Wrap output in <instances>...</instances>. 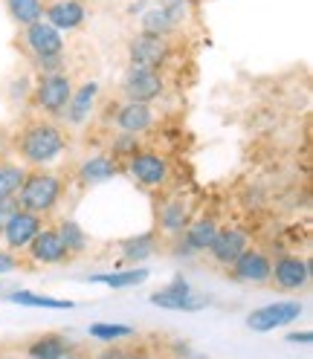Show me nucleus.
<instances>
[{"instance_id":"nucleus-15","label":"nucleus","mask_w":313,"mask_h":359,"mask_svg":"<svg viewBox=\"0 0 313 359\" xmlns=\"http://www.w3.org/2000/svg\"><path fill=\"white\" fill-rule=\"evenodd\" d=\"M218 235V223L212 217H200V220H192L189 226L183 229V246H177V255H194V252H206L212 241Z\"/></svg>"},{"instance_id":"nucleus-28","label":"nucleus","mask_w":313,"mask_h":359,"mask_svg":"<svg viewBox=\"0 0 313 359\" xmlns=\"http://www.w3.org/2000/svg\"><path fill=\"white\" fill-rule=\"evenodd\" d=\"M24 177L27 171L15 165V163H0V200L4 197H15L20 183H24Z\"/></svg>"},{"instance_id":"nucleus-9","label":"nucleus","mask_w":313,"mask_h":359,"mask_svg":"<svg viewBox=\"0 0 313 359\" xmlns=\"http://www.w3.org/2000/svg\"><path fill=\"white\" fill-rule=\"evenodd\" d=\"M41 229H44V226H41V217H38V215L18 209V212L4 223V229H0V241L9 246V252L27 250V246L32 243V238H35Z\"/></svg>"},{"instance_id":"nucleus-5","label":"nucleus","mask_w":313,"mask_h":359,"mask_svg":"<svg viewBox=\"0 0 313 359\" xmlns=\"http://www.w3.org/2000/svg\"><path fill=\"white\" fill-rule=\"evenodd\" d=\"M128 174L133 183H140L142 189H163L171 177L168 160L160 154H151V151H140L128 160Z\"/></svg>"},{"instance_id":"nucleus-18","label":"nucleus","mask_w":313,"mask_h":359,"mask_svg":"<svg viewBox=\"0 0 313 359\" xmlns=\"http://www.w3.org/2000/svg\"><path fill=\"white\" fill-rule=\"evenodd\" d=\"M96 96H99V81H84L79 90H73V96L67 102L61 116L70 125H84L87 116H91V110H93Z\"/></svg>"},{"instance_id":"nucleus-14","label":"nucleus","mask_w":313,"mask_h":359,"mask_svg":"<svg viewBox=\"0 0 313 359\" xmlns=\"http://www.w3.org/2000/svg\"><path fill=\"white\" fill-rule=\"evenodd\" d=\"M270 273H273V258L261 250H253V246L232 264V278L244 284H264L270 281Z\"/></svg>"},{"instance_id":"nucleus-32","label":"nucleus","mask_w":313,"mask_h":359,"mask_svg":"<svg viewBox=\"0 0 313 359\" xmlns=\"http://www.w3.org/2000/svg\"><path fill=\"white\" fill-rule=\"evenodd\" d=\"M18 209H20V206H18L15 197H4V200H0V229H4V223H6Z\"/></svg>"},{"instance_id":"nucleus-7","label":"nucleus","mask_w":313,"mask_h":359,"mask_svg":"<svg viewBox=\"0 0 313 359\" xmlns=\"http://www.w3.org/2000/svg\"><path fill=\"white\" fill-rule=\"evenodd\" d=\"M151 304L166 307V310L197 313V310L209 307V296H197L194 290L189 287V281L177 278V281H171L168 287H163V290H156V293H151Z\"/></svg>"},{"instance_id":"nucleus-19","label":"nucleus","mask_w":313,"mask_h":359,"mask_svg":"<svg viewBox=\"0 0 313 359\" xmlns=\"http://www.w3.org/2000/svg\"><path fill=\"white\" fill-rule=\"evenodd\" d=\"M156 223H160V229L166 235H183V229L192 223V209L183 197H171L156 212Z\"/></svg>"},{"instance_id":"nucleus-4","label":"nucleus","mask_w":313,"mask_h":359,"mask_svg":"<svg viewBox=\"0 0 313 359\" xmlns=\"http://www.w3.org/2000/svg\"><path fill=\"white\" fill-rule=\"evenodd\" d=\"M166 90V81L160 70H148V67H128V73L122 76V93L128 102H145L151 104L154 99H160Z\"/></svg>"},{"instance_id":"nucleus-3","label":"nucleus","mask_w":313,"mask_h":359,"mask_svg":"<svg viewBox=\"0 0 313 359\" xmlns=\"http://www.w3.org/2000/svg\"><path fill=\"white\" fill-rule=\"evenodd\" d=\"M73 96V79L67 73H50V76H41L35 84V93L32 102L41 114L47 116H61L67 102Z\"/></svg>"},{"instance_id":"nucleus-8","label":"nucleus","mask_w":313,"mask_h":359,"mask_svg":"<svg viewBox=\"0 0 313 359\" xmlns=\"http://www.w3.org/2000/svg\"><path fill=\"white\" fill-rule=\"evenodd\" d=\"M302 302H273L267 307H258L247 316V327L255 333H270L276 327H284L302 316Z\"/></svg>"},{"instance_id":"nucleus-20","label":"nucleus","mask_w":313,"mask_h":359,"mask_svg":"<svg viewBox=\"0 0 313 359\" xmlns=\"http://www.w3.org/2000/svg\"><path fill=\"white\" fill-rule=\"evenodd\" d=\"M119 174V163L114 156L107 154H96L91 160H84L81 168H79V183L81 186H99V183H107L110 177Z\"/></svg>"},{"instance_id":"nucleus-10","label":"nucleus","mask_w":313,"mask_h":359,"mask_svg":"<svg viewBox=\"0 0 313 359\" xmlns=\"http://www.w3.org/2000/svg\"><path fill=\"white\" fill-rule=\"evenodd\" d=\"M24 43L32 53V58H47V55H64V35L53 29L47 20L24 27Z\"/></svg>"},{"instance_id":"nucleus-11","label":"nucleus","mask_w":313,"mask_h":359,"mask_svg":"<svg viewBox=\"0 0 313 359\" xmlns=\"http://www.w3.org/2000/svg\"><path fill=\"white\" fill-rule=\"evenodd\" d=\"M250 235L244 232V229H235V226H229V229H218V235H215V241H212V246H209V255L218 261V264H223V266H232L244 252L250 250Z\"/></svg>"},{"instance_id":"nucleus-25","label":"nucleus","mask_w":313,"mask_h":359,"mask_svg":"<svg viewBox=\"0 0 313 359\" xmlns=\"http://www.w3.org/2000/svg\"><path fill=\"white\" fill-rule=\"evenodd\" d=\"M6 302L20 304V307H47V310H70L76 307L67 299H53V296H41V293H29V290H15V293L6 296Z\"/></svg>"},{"instance_id":"nucleus-17","label":"nucleus","mask_w":313,"mask_h":359,"mask_svg":"<svg viewBox=\"0 0 313 359\" xmlns=\"http://www.w3.org/2000/svg\"><path fill=\"white\" fill-rule=\"evenodd\" d=\"M154 125V110L145 102H125L116 110V128L122 133H131V137H140Z\"/></svg>"},{"instance_id":"nucleus-24","label":"nucleus","mask_w":313,"mask_h":359,"mask_svg":"<svg viewBox=\"0 0 313 359\" xmlns=\"http://www.w3.org/2000/svg\"><path fill=\"white\" fill-rule=\"evenodd\" d=\"M4 4H6L9 18L20 27H29V24L44 20V0H4Z\"/></svg>"},{"instance_id":"nucleus-30","label":"nucleus","mask_w":313,"mask_h":359,"mask_svg":"<svg viewBox=\"0 0 313 359\" xmlns=\"http://www.w3.org/2000/svg\"><path fill=\"white\" fill-rule=\"evenodd\" d=\"M156 6H163V9L168 12V18L174 20L177 27H180V24H183V18L189 15V6H192V4H189V0H160Z\"/></svg>"},{"instance_id":"nucleus-22","label":"nucleus","mask_w":313,"mask_h":359,"mask_svg":"<svg viewBox=\"0 0 313 359\" xmlns=\"http://www.w3.org/2000/svg\"><path fill=\"white\" fill-rule=\"evenodd\" d=\"M148 269L145 266H131V269H114V273H96L91 276L87 281H93V284H105L110 290H128V287H137L142 281H148Z\"/></svg>"},{"instance_id":"nucleus-34","label":"nucleus","mask_w":313,"mask_h":359,"mask_svg":"<svg viewBox=\"0 0 313 359\" xmlns=\"http://www.w3.org/2000/svg\"><path fill=\"white\" fill-rule=\"evenodd\" d=\"M287 342H293V345H299V342H302V345H310V342H313V333H310V330L290 333V336H287Z\"/></svg>"},{"instance_id":"nucleus-6","label":"nucleus","mask_w":313,"mask_h":359,"mask_svg":"<svg viewBox=\"0 0 313 359\" xmlns=\"http://www.w3.org/2000/svg\"><path fill=\"white\" fill-rule=\"evenodd\" d=\"M128 58L131 67H148V70H160V67L171 58V43L168 38L160 35H133L128 43Z\"/></svg>"},{"instance_id":"nucleus-23","label":"nucleus","mask_w":313,"mask_h":359,"mask_svg":"<svg viewBox=\"0 0 313 359\" xmlns=\"http://www.w3.org/2000/svg\"><path fill=\"white\" fill-rule=\"evenodd\" d=\"M122 250V258L131 261V264H142L148 261L154 252H156V235L154 232H145V235H137V238H128L119 243Z\"/></svg>"},{"instance_id":"nucleus-29","label":"nucleus","mask_w":313,"mask_h":359,"mask_svg":"<svg viewBox=\"0 0 313 359\" xmlns=\"http://www.w3.org/2000/svg\"><path fill=\"white\" fill-rule=\"evenodd\" d=\"M87 333H91L93 339H99V342H122V339H128V336H133V327L114 325V322H96V325H91Z\"/></svg>"},{"instance_id":"nucleus-12","label":"nucleus","mask_w":313,"mask_h":359,"mask_svg":"<svg viewBox=\"0 0 313 359\" xmlns=\"http://www.w3.org/2000/svg\"><path fill=\"white\" fill-rule=\"evenodd\" d=\"M44 20L58 32H73L87 20V6L81 0H50L44 6Z\"/></svg>"},{"instance_id":"nucleus-26","label":"nucleus","mask_w":313,"mask_h":359,"mask_svg":"<svg viewBox=\"0 0 313 359\" xmlns=\"http://www.w3.org/2000/svg\"><path fill=\"white\" fill-rule=\"evenodd\" d=\"M55 232H58V238H61V243H64L67 255H79V252H84V250H87V243H91L87 232L79 226L76 220H61Z\"/></svg>"},{"instance_id":"nucleus-13","label":"nucleus","mask_w":313,"mask_h":359,"mask_svg":"<svg viewBox=\"0 0 313 359\" xmlns=\"http://www.w3.org/2000/svg\"><path fill=\"white\" fill-rule=\"evenodd\" d=\"M270 281L279 290H302L310 281V264L299 255H281L273 261Z\"/></svg>"},{"instance_id":"nucleus-1","label":"nucleus","mask_w":313,"mask_h":359,"mask_svg":"<svg viewBox=\"0 0 313 359\" xmlns=\"http://www.w3.org/2000/svg\"><path fill=\"white\" fill-rule=\"evenodd\" d=\"M67 148V140H64V133L61 128H55L53 122H29L24 128V133L18 137V154H20V160H24L27 165L32 168H44V165H50L53 160H58V156L64 154Z\"/></svg>"},{"instance_id":"nucleus-33","label":"nucleus","mask_w":313,"mask_h":359,"mask_svg":"<svg viewBox=\"0 0 313 359\" xmlns=\"http://www.w3.org/2000/svg\"><path fill=\"white\" fill-rule=\"evenodd\" d=\"M18 266H20V261L15 258V252H9V250H0V276L12 273V269H18Z\"/></svg>"},{"instance_id":"nucleus-16","label":"nucleus","mask_w":313,"mask_h":359,"mask_svg":"<svg viewBox=\"0 0 313 359\" xmlns=\"http://www.w3.org/2000/svg\"><path fill=\"white\" fill-rule=\"evenodd\" d=\"M27 250H29V258H32L35 264H64L67 258H70L55 229H41V232L32 238V243L27 246Z\"/></svg>"},{"instance_id":"nucleus-31","label":"nucleus","mask_w":313,"mask_h":359,"mask_svg":"<svg viewBox=\"0 0 313 359\" xmlns=\"http://www.w3.org/2000/svg\"><path fill=\"white\" fill-rule=\"evenodd\" d=\"M140 151V142H137V137H131V133H122V137L114 142V154H128V156H133Z\"/></svg>"},{"instance_id":"nucleus-36","label":"nucleus","mask_w":313,"mask_h":359,"mask_svg":"<svg viewBox=\"0 0 313 359\" xmlns=\"http://www.w3.org/2000/svg\"><path fill=\"white\" fill-rule=\"evenodd\" d=\"M64 359H79V356H76V353H73V351H70V353H67V356H64Z\"/></svg>"},{"instance_id":"nucleus-2","label":"nucleus","mask_w":313,"mask_h":359,"mask_svg":"<svg viewBox=\"0 0 313 359\" xmlns=\"http://www.w3.org/2000/svg\"><path fill=\"white\" fill-rule=\"evenodd\" d=\"M61 194H64V183L55 171H32L24 177V183H20L15 200L18 206L24 212H32V215H50L58 203H61Z\"/></svg>"},{"instance_id":"nucleus-21","label":"nucleus","mask_w":313,"mask_h":359,"mask_svg":"<svg viewBox=\"0 0 313 359\" xmlns=\"http://www.w3.org/2000/svg\"><path fill=\"white\" fill-rule=\"evenodd\" d=\"M73 351L70 339H64L58 333H44L27 348V359H64Z\"/></svg>"},{"instance_id":"nucleus-35","label":"nucleus","mask_w":313,"mask_h":359,"mask_svg":"<svg viewBox=\"0 0 313 359\" xmlns=\"http://www.w3.org/2000/svg\"><path fill=\"white\" fill-rule=\"evenodd\" d=\"M125 359H151L145 351H133V353H125Z\"/></svg>"},{"instance_id":"nucleus-27","label":"nucleus","mask_w":313,"mask_h":359,"mask_svg":"<svg viewBox=\"0 0 313 359\" xmlns=\"http://www.w3.org/2000/svg\"><path fill=\"white\" fill-rule=\"evenodd\" d=\"M174 29H177V24L168 18V12H166L163 6H151L148 12H142V32H145V35L168 38Z\"/></svg>"}]
</instances>
